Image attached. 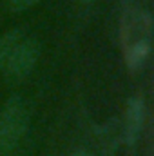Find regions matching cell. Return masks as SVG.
<instances>
[{"instance_id":"6da1fadb","label":"cell","mask_w":154,"mask_h":156,"mask_svg":"<svg viewBox=\"0 0 154 156\" xmlns=\"http://www.w3.org/2000/svg\"><path fill=\"white\" fill-rule=\"evenodd\" d=\"M29 111L20 96H11L0 111V154L9 153L26 134Z\"/></svg>"},{"instance_id":"7a4b0ae2","label":"cell","mask_w":154,"mask_h":156,"mask_svg":"<svg viewBox=\"0 0 154 156\" xmlns=\"http://www.w3.org/2000/svg\"><path fill=\"white\" fill-rule=\"evenodd\" d=\"M40 56V44L33 38H22L15 49L11 51L9 58L5 60L4 67L0 69L7 83H20L22 80L31 75Z\"/></svg>"},{"instance_id":"3957f363","label":"cell","mask_w":154,"mask_h":156,"mask_svg":"<svg viewBox=\"0 0 154 156\" xmlns=\"http://www.w3.org/2000/svg\"><path fill=\"white\" fill-rule=\"evenodd\" d=\"M145 120V107L142 98H131L127 104V113H125V140L129 144H134L142 133Z\"/></svg>"},{"instance_id":"277c9868","label":"cell","mask_w":154,"mask_h":156,"mask_svg":"<svg viewBox=\"0 0 154 156\" xmlns=\"http://www.w3.org/2000/svg\"><path fill=\"white\" fill-rule=\"evenodd\" d=\"M22 38H24V29H20V27L11 29V31L4 33V35L0 37V69L4 67V64H5V60L9 58L11 51L15 49V45H16Z\"/></svg>"},{"instance_id":"5b68a950","label":"cell","mask_w":154,"mask_h":156,"mask_svg":"<svg viewBox=\"0 0 154 156\" xmlns=\"http://www.w3.org/2000/svg\"><path fill=\"white\" fill-rule=\"evenodd\" d=\"M38 2H42V0H7V2H5V7H7V11H11V13H22V11H26V9H31V7L37 5Z\"/></svg>"},{"instance_id":"8992f818","label":"cell","mask_w":154,"mask_h":156,"mask_svg":"<svg viewBox=\"0 0 154 156\" xmlns=\"http://www.w3.org/2000/svg\"><path fill=\"white\" fill-rule=\"evenodd\" d=\"M69 156H93L89 151H75L73 154H69Z\"/></svg>"},{"instance_id":"52a82bcc","label":"cell","mask_w":154,"mask_h":156,"mask_svg":"<svg viewBox=\"0 0 154 156\" xmlns=\"http://www.w3.org/2000/svg\"><path fill=\"white\" fill-rule=\"evenodd\" d=\"M82 2H91V0H82Z\"/></svg>"}]
</instances>
